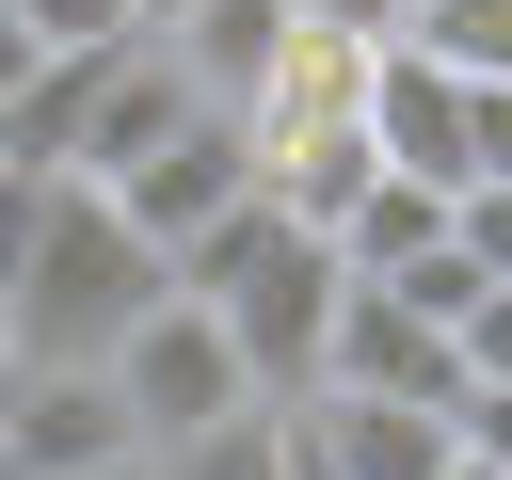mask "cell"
Here are the masks:
<instances>
[{"label": "cell", "mask_w": 512, "mask_h": 480, "mask_svg": "<svg viewBox=\"0 0 512 480\" xmlns=\"http://www.w3.org/2000/svg\"><path fill=\"white\" fill-rule=\"evenodd\" d=\"M448 352H464V384H512V272H496V288L448 320Z\"/></svg>", "instance_id": "14"}, {"label": "cell", "mask_w": 512, "mask_h": 480, "mask_svg": "<svg viewBox=\"0 0 512 480\" xmlns=\"http://www.w3.org/2000/svg\"><path fill=\"white\" fill-rule=\"evenodd\" d=\"M16 32H32V48H112L128 0H16Z\"/></svg>", "instance_id": "15"}, {"label": "cell", "mask_w": 512, "mask_h": 480, "mask_svg": "<svg viewBox=\"0 0 512 480\" xmlns=\"http://www.w3.org/2000/svg\"><path fill=\"white\" fill-rule=\"evenodd\" d=\"M320 240H336V272H352V288H384V272H416V256L448 240V192H432V176H384V160H368V192H352V208H336Z\"/></svg>", "instance_id": "10"}, {"label": "cell", "mask_w": 512, "mask_h": 480, "mask_svg": "<svg viewBox=\"0 0 512 480\" xmlns=\"http://www.w3.org/2000/svg\"><path fill=\"white\" fill-rule=\"evenodd\" d=\"M272 32H288V0H192V16H160V48L192 64V96H208V112L272 64Z\"/></svg>", "instance_id": "11"}, {"label": "cell", "mask_w": 512, "mask_h": 480, "mask_svg": "<svg viewBox=\"0 0 512 480\" xmlns=\"http://www.w3.org/2000/svg\"><path fill=\"white\" fill-rule=\"evenodd\" d=\"M448 480H496V464H464V448H448Z\"/></svg>", "instance_id": "23"}, {"label": "cell", "mask_w": 512, "mask_h": 480, "mask_svg": "<svg viewBox=\"0 0 512 480\" xmlns=\"http://www.w3.org/2000/svg\"><path fill=\"white\" fill-rule=\"evenodd\" d=\"M448 432H464V464H496V480H512V384H464V400H448Z\"/></svg>", "instance_id": "16"}, {"label": "cell", "mask_w": 512, "mask_h": 480, "mask_svg": "<svg viewBox=\"0 0 512 480\" xmlns=\"http://www.w3.org/2000/svg\"><path fill=\"white\" fill-rule=\"evenodd\" d=\"M368 32H336V16H304L288 0V32H272V64L224 96L240 112V160H256V208H288V224H336L352 192H368Z\"/></svg>", "instance_id": "1"}, {"label": "cell", "mask_w": 512, "mask_h": 480, "mask_svg": "<svg viewBox=\"0 0 512 480\" xmlns=\"http://www.w3.org/2000/svg\"><path fill=\"white\" fill-rule=\"evenodd\" d=\"M304 400H464V352H448V320H416V304H384V288H336V336H320V384Z\"/></svg>", "instance_id": "5"}, {"label": "cell", "mask_w": 512, "mask_h": 480, "mask_svg": "<svg viewBox=\"0 0 512 480\" xmlns=\"http://www.w3.org/2000/svg\"><path fill=\"white\" fill-rule=\"evenodd\" d=\"M240 192H256V160H240V112H192L176 144H144V160L112 176V208H128L144 240H160V272H176V240H208V224H224Z\"/></svg>", "instance_id": "6"}, {"label": "cell", "mask_w": 512, "mask_h": 480, "mask_svg": "<svg viewBox=\"0 0 512 480\" xmlns=\"http://www.w3.org/2000/svg\"><path fill=\"white\" fill-rule=\"evenodd\" d=\"M176 288H192V304L240 336L256 400H304V384H320V336H336V288H352V272H336V240H320V224H288V208H256V192H240L208 240H176Z\"/></svg>", "instance_id": "3"}, {"label": "cell", "mask_w": 512, "mask_h": 480, "mask_svg": "<svg viewBox=\"0 0 512 480\" xmlns=\"http://www.w3.org/2000/svg\"><path fill=\"white\" fill-rule=\"evenodd\" d=\"M288 416H304V448L336 480H448V448H464L432 400H288Z\"/></svg>", "instance_id": "9"}, {"label": "cell", "mask_w": 512, "mask_h": 480, "mask_svg": "<svg viewBox=\"0 0 512 480\" xmlns=\"http://www.w3.org/2000/svg\"><path fill=\"white\" fill-rule=\"evenodd\" d=\"M448 240H464L480 272H512V176H464V192H448Z\"/></svg>", "instance_id": "13"}, {"label": "cell", "mask_w": 512, "mask_h": 480, "mask_svg": "<svg viewBox=\"0 0 512 480\" xmlns=\"http://www.w3.org/2000/svg\"><path fill=\"white\" fill-rule=\"evenodd\" d=\"M288 480H336V464H320V448H304V416H288Z\"/></svg>", "instance_id": "21"}, {"label": "cell", "mask_w": 512, "mask_h": 480, "mask_svg": "<svg viewBox=\"0 0 512 480\" xmlns=\"http://www.w3.org/2000/svg\"><path fill=\"white\" fill-rule=\"evenodd\" d=\"M32 192H48V176H16V160H0V272H16V240H32Z\"/></svg>", "instance_id": "18"}, {"label": "cell", "mask_w": 512, "mask_h": 480, "mask_svg": "<svg viewBox=\"0 0 512 480\" xmlns=\"http://www.w3.org/2000/svg\"><path fill=\"white\" fill-rule=\"evenodd\" d=\"M160 288H176L160 240H144L96 176H48V192H32V240H16V272H0V336H16V368H96Z\"/></svg>", "instance_id": "2"}, {"label": "cell", "mask_w": 512, "mask_h": 480, "mask_svg": "<svg viewBox=\"0 0 512 480\" xmlns=\"http://www.w3.org/2000/svg\"><path fill=\"white\" fill-rule=\"evenodd\" d=\"M368 160L464 192V176H480V96H464L448 64H416V48H384V64H368Z\"/></svg>", "instance_id": "7"}, {"label": "cell", "mask_w": 512, "mask_h": 480, "mask_svg": "<svg viewBox=\"0 0 512 480\" xmlns=\"http://www.w3.org/2000/svg\"><path fill=\"white\" fill-rule=\"evenodd\" d=\"M96 384H112V416H128V448L160 464V448H192V432H224L240 400H256V368H240V336L192 304V288H160L112 352H96Z\"/></svg>", "instance_id": "4"}, {"label": "cell", "mask_w": 512, "mask_h": 480, "mask_svg": "<svg viewBox=\"0 0 512 480\" xmlns=\"http://www.w3.org/2000/svg\"><path fill=\"white\" fill-rule=\"evenodd\" d=\"M96 448H128V416H112V384H96V368H16V384H0V480L96 464Z\"/></svg>", "instance_id": "8"}, {"label": "cell", "mask_w": 512, "mask_h": 480, "mask_svg": "<svg viewBox=\"0 0 512 480\" xmlns=\"http://www.w3.org/2000/svg\"><path fill=\"white\" fill-rule=\"evenodd\" d=\"M32 64H48V48H32V32H16V0H0V96H16Z\"/></svg>", "instance_id": "19"}, {"label": "cell", "mask_w": 512, "mask_h": 480, "mask_svg": "<svg viewBox=\"0 0 512 480\" xmlns=\"http://www.w3.org/2000/svg\"><path fill=\"white\" fill-rule=\"evenodd\" d=\"M160 16H192V0H128V32H160Z\"/></svg>", "instance_id": "22"}, {"label": "cell", "mask_w": 512, "mask_h": 480, "mask_svg": "<svg viewBox=\"0 0 512 480\" xmlns=\"http://www.w3.org/2000/svg\"><path fill=\"white\" fill-rule=\"evenodd\" d=\"M0 384H16V336H0Z\"/></svg>", "instance_id": "24"}, {"label": "cell", "mask_w": 512, "mask_h": 480, "mask_svg": "<svg viewBox=\"0 0 512 480\" xmlns=\"http://www.w3.org/2000/svg\"><path fill=\"white\" fill-rule=\"evenodd\" d=\"M304 16H336V32H368V48H400V16H416V0H304Z\"/></svg>", "instance_id": "17"}, {"label": "cell", "mask_w": 512, "mask_h": 480, "mask_svg": "<svg viewBox=\"0 0 512 480\" xmlns=\"http://www.w3.org/2000/svg\"><path fill=\"white\" fill-rule=\"evenodd\" d=\"M400 48H416V64H448L464 96H512V0H416V16H400Z\"/></svg>", "instance_id": "12"}, {"label": "cell", "mask_w": 512, "mask_h": 480, "mask_svg": "<svg viewBox=\"0 0 512 480\" xmlns=\"http://www.w3.org/2000/svg\"><path fill=\"white\" fill-rule=\"evenodd\" d=\"M48 480H160L144 448H96V464H48Z\"/></svg>", "instance_id": "20"}]
</instances>
